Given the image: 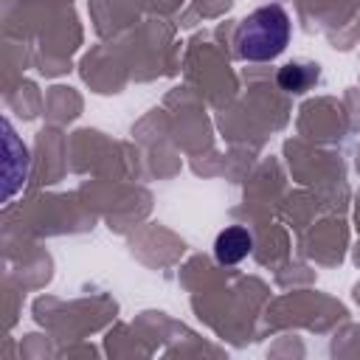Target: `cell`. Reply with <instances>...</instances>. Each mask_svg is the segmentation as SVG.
Segmentation results:
<instances>
[{
    "label": "cell",
    "instance_id": "cell-1",
    "mask_svg": "<svg viewBox=\"0 0 360 360\" xmlns=\"http://www.w3.org/2000/svg\"><path fill=\"white\" fill-rule=\"evenodd\" d=\"M236 53L248 62L276 59L290 45V17L281 6H259L236 28Z\"/></svg>",
    "mask_w": 360,
    "mask_h": 360
},
{
    "label": "cell",
    "instance_id": "cell-2",
    "mask_svg": "<svg viewBox=\"0 0 360 360\" xmlns=\"http://www.w3.org/2000/svg\"><path fill=\"white\" fill-rule=\"evenodd\" d=\"M3 141H6V200H8L28 177V169H25L28 166V152L17 141L8 121H3Z\"/></svg>",
    "mask_w": 360,
    "mask_h": 360
},
{
    "label": "cell",
    "instance_id": "cell-3",
    "mask_svg": "<svg viewBox=\"0 0 360 360\" xmlns=\"http://www.w3.org/2000/svg\"><path fill=\"white\" fill-rule=\"evenodd\" d=\"M250 250H253V236H250V231L242 228V225L225 228V231L217 236V242H214V256H217L219 264H236V262H242Z\"/></svg>",
    "mask_w": 360,
    "mask_h": 360
},
{
    "label": "cell",
    "instance_id": "cell-4",
    "mask_svg": "<svg viewBox=\"0 0 360 360\" xmlns=\"http://www.w3.org/2000/svg\"><path fill=\"white\" fill-rule=\"evenodd\" d=\"M315 79H318V68L301 65V62H290L278 70V87L287 93H307V87Z\"/></svg>",
    "mask_w": 360,
    "mask_h": 360
}]
</instances>
